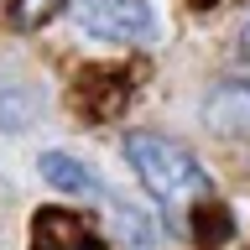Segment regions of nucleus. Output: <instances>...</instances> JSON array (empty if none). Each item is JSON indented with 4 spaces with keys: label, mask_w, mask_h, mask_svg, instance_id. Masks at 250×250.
<instances>
[{
    "label": "nucleus",
    "mask_w": 250,
    "mask_h": 250,
    "mask_svg": "<svg viewBox=\"0 0 250 250\" xmlns=\"http://www.w3.org/2000/svg\"><path fill=\"white\" fill-rule=\"evenodd\" d=\"M125 162L136 172V183L151 193L156 208H167L172 219L188 214L193 203L214 198V183L193 151L172 136H151V130H130L125 136Z\"/></svg>",
    "instance_id": "f257e3e1"
},
{
    "label": "nucleus",
    "mask_w": 250,
    "mask_h": 250,
    "mask_svg": "<svg viewBox=\"0 0 250 250\" xmlns=\"http://www.w3.org/2000/svg\"><path fill=\"white\" fill-rule=\"evenodd\" d=\"M203 125L219 136H250V78H224L203 94Z\"/></svg>",
    "instance_id": "20e7f679"
},
{
    "label": "nucleus",
    "mask_w": 250,
    "mask_h": 250,
    "mask_svg": "<svg viewBox=\"0 0 250 250\" xmlns=\"http://www.w3.org/2000/svg\"><path fill=\"white\" fill-rule=\"evenodd\" d=\"M62 5H73V0H16V11H21V26H42V21H52Z\"/></svg>",
    "instance_id": "0eeeda50"
},
{
    "label": "nucleus",
    "mask_w": 250,
    "mask_h": 250,
    "mask_svg": "<svg viewBox=\"0 0 250 250\" xmlns=\"http://www.w3.org/2000/svg\"><path fill=\"white\" fill-rule=\"evenodd\" d=\"M31 115H37V99L26 94V83H16L0 68V130H26Z\"/></svg>",
    "instance_id": "423d86ee"
},
{
    "label": "nucleus",
    "mask_w": 250,
    "mask_h": 250,
    "mask_svg": "<svg viewBox=\"0 0 250 250\" xmlns=\"http://www.w3.org/2000/svg\"><path fill=\"white\" fill-rule=\"evenodd\" d=\"M37 172H42L58 193H68V198H89V203H104V208L115 203L109 183L89 167V162H78L73 151H58V146H52V151H42V156H37Z\"/></svg>",
    "instance_id": "7ed1b4c3"
},
{
    "label": "nucleus",
    "mask_w": 250,
    "mask_h": 250,
    "mask_svg": "<svg viewBox=\"0 0 250 250\" xmlns=\"http://www.w3.org/2000/svg\"><path fill=\"white\" fill-rule=\"evenodd\" d=\"M83 37L94 42H151L156 16L146 0H73L68 5Z\"/></svg>",
    "instance_id": "f03ea898"
},
{
    "label": "nucleus",
    "mask_w": 250,
    "mask_h": 250,
    "mask_svg": "<svg viewBox=\"0 0 250 250\" xmlns=\"http://www.w3.org/2000/svg\"><path fill=\"white\" fill-rule=\"evenodd\" d=\"M109 219H115V240L125 250H156V229H151V219H146V208L115 198L109 203Z\"/></svg>",
    "instance_id": "39448f33"
},
{
    "label": "nucleus",
    "mask_w": 250,
    "mask_h": 250,
    "mask_svg": "<svg viewBox=\"0 0 250 250\" xmlns=\"http://www.w3.org/2000/svg\"><path fill=\"white\" fill-rule=\"evenodd\" d=\"M240 47H245V58H250V21H245V31H240Z\"/></svg>",
    "instance_id": "6e6552de"
}]
</instances>
